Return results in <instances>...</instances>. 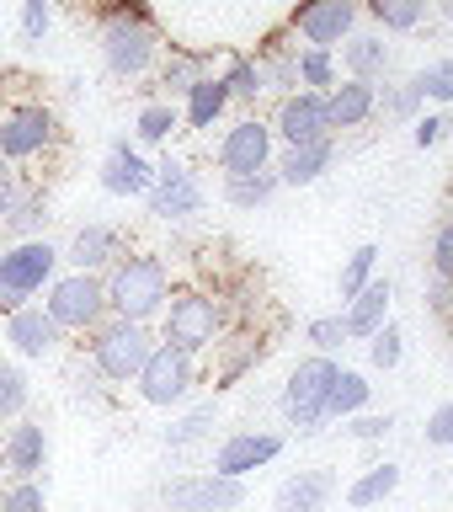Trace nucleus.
Segmentation results:
<instances>
[{"instance_id":"58836bf2","label":"nucleus","mask_w":453,"mask_h":512,"mask_svg":"<svg viewBox=\"0 0 453 512\" xmlns=\"http://www.w3.org/2000/svg\"><path fill=\"white\" fill-rule=\"evenodd\" d=\"M203 64L208 59H166V70H160V91H166V102H182V96L198 86V80L208 75Z\"/></svg>"},{"instance_id":"a211bd4d","label":"nucleus","mask_w":453,"mask_h":512,"mask_svg":"<svg viewBox=\"0 0 453 512\" xmlns=\"http://www.w3.org/2000/svg\"><path fill=\"white\" fill-rule=\"evenodd\" d=\"M0 459H6L11 480H38L48 470V432H43V422H27L22 416V422L6 432V443H0Z\"/></svg>"},{"instance_id":"4c0bfd02","label":"nucleus","mask_w":453,"mask_h":512,"mask_svg":"<svg viewBox=\"0 0 453 512\" xmlns=\"http://www.w3.org/2000/svg\"><path fill=\"white\" fill-rule=\"evenodd\" d=\"M262 75H267V91L294 96V91H299V64H294V48H267V54H262Z\"/></svg>"},{"instance_id":"1a4fd4ad","label":"nucleus","mask_w":453,"mask_h":512,"mask_svg":"<svg viewBox=\"0 0 453 512\" xmlns=\"http://www.w3.org/2000/svg\"><path fill=\"white\" fill-rule=\"evenodd\" d=\"M59 144V118L43 102H22L0 112V160L11 166H27V160L48 155Z\"/></svg>"},{"instance_id":"2eb2a0df","label":"nucleus","mask_w":453,"mask_h":512,"mask_svg":"<svg viewBox=\"0 0 453 512\" xmlns=\"http://www.w3.org/2000/svg\"><path fill=\"white\" fill-rule=\"evenodd\" d=\"M278 454H283V432H262V427L230 432V438L214 448V475L246 480V475H256V470H267Z\"/></svg>"},{"instance_id":"393cba45","label":"nucleus","mask_w":453,"mask_h":512,"mask_svg":"<svg viewBox=\"0 0 453 512\" xmlns=\"http://www.w3.org/2000/svg\"><path fill=\"white\" fill-rule=\"evenodd\" d=\"M219 427V400H192L187 411H176L166 427H160V443L171 448V454H182V448H198L203 438H214Z\"/></svg>"},{"instance_id":"f3484780","label":"nucleus","mask_w":453,"mask_h":512,"mask_svg":"<svg viewBox=\"0 0 453 512\" xmlns=\"http://www.w3.org/2000/svg\"><path fill=\"white\" fill-rule=\"evenodd\" d=\"M123 230L118 224H80L70 251H64V262H70V272H112L123 262Z\"/></svg>"},{"instance_id":"f03ea898","label":"nucleus","mask_w":453,"mask_h":512,"mask_svg":"<svg viewBox=\"0 0 453 512\" xmlns=\"http://www.w3.org/2000/svg\"><path fill=\"white\" fill-rule=\"evenodd\" d=\"M64 251L48 246V240H11L0 251V315H16L32 294H48V283L59 278Z\"/></svg>"},{"instance_id":"5701e85b","label":"nucleus","mask_w":453,"mask_h":512,"mask_svg":"<svg viewBox=\"0 0 453 512\" xmlns=\"http://www.w3.org/2000/svg\"><path fill=\"white\" fill-rule=\"evenodd\" d=\"M390 299H395V283H390V278H374L358 299H347L342 320H347V336H352V342H368V336H374L384 320H390Z\"/></svg>"},{"instance_id":"8fccbe9b","label":"nucleus","mask_w":453,"mask_h":512,"mask_svg":"<svg viewBox=\"0 0 453 512\" xmlns=\"http://www.w3.org/2000/svg\"><path fill=\"white\" fill-rule=\"evenodd\" d=\"M16 192H22V182H16V166H11V160H0V219L11 214Z\"/></svg>"},{"instance_id":"c03bdc74","label":"nucleus","mask_w":453,"mask_h":512,"mask_svg":"<svg viewBox=\"0 0 453 512\" xmlns=\"http://www.w3.org/2000/svg\"><path fill=\"white\" fill-rule=\"evenodd\" d=\"M416 86H422V96H427V102H453V54L448 59H432L427 64V70L422 75H416Z\"/></svg>"},{"instance_id":"6e6552de","label":"nucleus","mask_w":453,"mask_h":512,"mask_svg":"<svg viewBox=\"0 0 453 512\" xmlns=\"http://www.w3.org/2000/svg\"><path fill=\"white\" fill-rule=\"evenodd\" d=\"M134 390H139L144 406H160V411L187 406L192 390H198V358L182 347H171V342H155V352L144 358L139 379H134Z\"/></svg>"},{"instance_id":"a878e982","label":"nucleus","mask_w":453,"mask_h":512,"mask_svg":"<svg viewBox=\"0 0 453 512\" xmlns=\"http://www.w3.org/2000/svg\"><path fill=\"white\" fill-rule=\"evenodd\" d=\"M342 70L352 80H384V70H390V43L379 38V32H352V38L342 43Z\"/></svg>"},{"instance_id":"4be33fe9","label":"nucleus","mask_w":453,"mask_h":512,"mask_svg":"<svg viewBox=\"0 0 453 512\" xmlns=\"http://www.w3.org/2000/svg\"><path fill=\"white\" fill-rule=\"evenodd\" d=\"M336 496V475L331 470H294L272 496L278 512H326V502Z\"/></svg>"},{"instance_id":"dca6fc26","label":"nucleus","mask_w":453,"mask_h":512,"mask_svg":"<svg viewBox=\"0 0 453 512\" xmlns=\"http://www.w3.org/2000/svg\"><path fill=\"white\" fill-rule=\"evenodd\" d=\"M155 182V166L139 155V144H128L123 134L112 139V150L102 160V192H112V198H144Z\"/></svg>"},{"instance_id":"c85d7f7f","label":"nucleus","mask_w":453,"mask_h":512,"mask_svg":"<svg viewBox=\"0 0 453 512\" xmlns=\"http://www.w3.org/2000/svg\"><path fill=\"white\" fill-rule=\"evenodd\" d=\"M224 86H230V102L235 107H256L267 96V75H262V59H246V54H235L230 64H224Z\"/></svg>"},{"instance_id":"2f4dec72","label":"nucleus","mask_w":453,"mask_h":512,"mask_svg":"<svg viewBox=\"0 0 453 512\" xmlns=\"http://www.w3.org/2000/svg\"><path fill=\"white\" fill-rule=\"evenodd\" d=\"M176 128H182V107L176 102H144L139 118H134V139L155 150V144H171Z\"/></svg>"},{"instance_id":"39448f33","label":"nucleus","mask_w":453,"mask_h":512,"mask_svg":"<svg viewBox=\"0 0 453 512\" xmlns=\"http://www.w3.org/2000/svg\"><path fill=\"white\" fill-rule=\"evenodd\" d=\"M155 59H160V32H155L150 16L123 6V11H112L102 22V64H107V75L139 80V75L155 70Z\"/></svg>"},{"instance_id":"9d476101","label":"nucleus","mask_w":453,"mask_h":512,"mask_svg":"<svg viewBox=\"0 0 453 512\" xmlns=\"http://www.w3.org/2000/svg\"><path fill=\"white\" fill-rule=\"evenodd\" d=\"M246 502V480H230V475H176L160 486V507L166 512H235Z\"/></svg>"},{"instance_id":"423d86ee","label":"nucleus","mask_w":453,"mask_h":512,"mask_svg":"<svg viewBox=\"0 0 453 512\" xmlns=\"http://www.w3.org/2000/svg\"><path fill=\"white\" fill-rule=\"evenodd\" d=\"M219 336H224L219 299L203 294V288H171V304H166V315H160V342H171V347H182L198 358V352L219 347Z\"/></svg>"},{"instance_id":"bb28decb","label":"nucleus","mask_w":453,"mask_h":512,"mask_svg":"<svg viewBox=\"0 0 453 512\" xmlns=\"http://www.w3.org/2000/svg\"><path fill=\"white\" fill-rule=\"evenodd\" d=\"M48 192L43 187H22L16 192V203H11V214L0 219V230H6L11 240H38L43 230H48Z\"/></svg>"},{"instance_id":"603ef678","label":"nucleus","mask_w":453,"mask_h":512,"mask_svg":"<svg viewBox=\"0 0 453 512\" xmlns=\"http://www.w3.org/2000/svg\"><path fill=\"white\" fill-rule=\"evenodd\" d=\"M443 16H448V22H453V0H443Z\"/></svg>"},{"instance_id":"c756f323","label":"nucleus","mask_w":453,"mask_h":512,"mask_svg":"<svg viewBox=\"0 0 453 512\" xmlns=\"http://www.w3.org/2000/svg\"><path fill=\"white\" fill-rule=\"evenodd\" d=\"M368 400H374V384L363 374H352V368H342L331 384V400H326V422H347V416L368 411Z\"/></svg>"},{"instance_id":"a18cd8bd","label":"nucleus","mask_w":453,"mask_h":512,"mask_svg":"<svg viewBox=\"0 0 453 512\" xmlns=\"http://www.w3.org/2000/svg\"><path fill=\"white\" fill-rule=\"evenodd\" d=\"M427 267H432V278L453 283V219H443L438 230H432V246H427Z\"/></svg>"},{"instance_id":"79ce46f5","label":"nucleus","mask_w":453,"mask_h":512,"mask_svg":"<svg viewBox=\"0 0 453 512\" xmlns=\"http://www.w3.org/2000/svg\"><path fill=\"white\" fill-rule=\"evenodd\" d=\"M27 411V374L11 363H0V422H11V416Z\"/></svg>"},{"instance_id":"de8ad7c7","label":"nucleus","mask_w":453,"mask_h":512,"mask_svg":"<svg viewBox=\"0 0 453 512\" xmlns=\"http://www.w3.org/2000/svg\"><path fill=\"white\" fill-rule=\"evenodd\" d=\"M427 443L432 448H453V400H443V406L427 416Z\"/></svg>"},{"instance_id":"e433bc0d","label":"nucleus","mask_w":453,"mask_h":512,"mask_svg":"<svg viewBox=\"0 0 453 512\" xmlns=\"http://www.w3.org/2000/svg\"><path fill=\"white\" fill-rule=\"evenodd\" d=\"M400 358H406V331H400L395 320H384V326L368 336V363L390 374V368H400Z\"/></svg>"},{"instance_id":"6ab92c4d","label":"nucleus","mask_w":453,"mask_h":512,"mask_svg":"<svg viewBox=\"0 0 453 512\" xmlns=\"http://www.w3.org/2000/svg\"><path fill=\"white\" fill-rule=\"evenodd\" d=\"M336 166V139H315V144H283V155L272 160L283 187H315L320 176Z\"/></svg>"},{"instance_id":"b1692460","label":"nucleus","mask_w":453,"mask_h":512,"mask_svg":"<svg viewBox=\"0 0 453 512\" xmlns=\"http://www.w3.org/2000/svg\"><path fill=\"white\" fill-rule=\"evenodd\" d=\"M230 107H235V102H230V86H224V75H203L198 86L182 96V123L192 128V134H208V128H214Z\"/></svg>"},{"instance_id":"473e14b6","label":"nucleus","mask_w":453,"mask_h":512,"mask_svg":"<svg viewBox=\"0 0 453 512\" xmlns=\"http://www.w3.org/2000/svg\"><path fill=\"white\" fill-rule=\"evenodd\" d=\"M294 64H299V91H331L342 80L331 48H294Z\"/></svg>"},{"instance_id":"cd10ccee","label":"nucleus","mask_w":453,"mask_h":512,"mask_svg":"<svg viewBox=\"0 0 453 512\" xmlns=\"http://www.w3.org/2000/svg\"><path fill=\"white\" fill-rule=\"evenodd\" d=\"M395 491H400V464L395 459L368 464V470L347 486V507H379V502H390Z\"/></svg>"},{"instance_id":"9b49d317","label":"nucleus","mask_w":453,"mask_h":512,"mask_svg":"<svg viewBox=\"0 0 453 512\" xmlns=\"http://www.w3.org/2000/svg\"><path fill=\"white\" fill-rule=\"evenodd\" d=\"M358 16H363V0H299L288 27L304 38V48H342L352 32H358Z\"/></svg>"},{"instance_id":"ddd939ff","label":"nucleus","mask_w":453,"mask_h":512,"mask_svg":"<svg viewBox=\"0 0 453 512\" xmlns=\"http://www.w3.org/2000/svg\"><path fill=\"white\" fill-rule=\"evenodd\" d=\"M272 144H278V134H272V123L267 118H240V123H230L219 134V144H214V160H219V171L224 176H246V171H267L272 160Z\"/></svg>"},{"instance_id":"ea45409f","label":"nucleus","mask_w":453,"mask_h":512,"mask_svg":"<svg viewBox=\"0 0 453 512\" xmlns=\"http://www.w3.org/2000/svg\"><path fill=\"white\" fill-rule=\"evenodd\" d=\"M304 342H310L315 352H326V358H336L352 336H347V320L342 315H315L310 326H304Z\"/></svg>"},{"instance_id":"3c124183","label":"nucleus","mask_w":453,"mask_h":512,"mask_svg":"<svg viewBox=\"0 0 453 512\" xmlns=\"http://www.w3.org/2000/svg\"><path fill=\"white\" fill-rule=\"evenodd\" d=\"M75 395H80V400H102V374H96V368L75 374Z\"/></svg>"},{"instance_id":"37998d69","label":"nucleus","mask_w":453,"mask_h":512,"mask_svg":"<svg viewBox=\"0 0 453 512\" xmlns=\"http://www.w3.org/2000/svg\"><path fill=\"white\" fill-rule=\"evenodd\" d=\"M400 416L395 411H358V416H347V438H358V443H379V438H390Z\"/></svg>"},{"instance_id":"49530a36","label":"nucleus","mask_w":453,"mask_h":512,"mask_svg":"<svg viewBox=\"0 0 453 512\" xmlns=\"http://www.w3.org/2000/svg\"><path fill=\"white\" fill-rule=\"evenodd\" d=\"M48 22H54V11H48V0H22V38H27V43H43Z\"/></svg>"},{"instance_id":"7c9ffc66","label":"nucleus","mask_w":453,"mask_h":512,"mask_svg":"<svg viewBox=\"0 0 453 512\" xmlns=\"http://www.w3.org/2000/svg\"><path fill=\"white\" fill-rule=\"evenodd\" d=\"M278 171H246V176H224V203L230 208H262L272 203V192H278Z\"/></svg>"},{"instance_id":"412c9836","label":"nucleus","mask_w":453,"mask_h":512,"mask_svg":"<svg viewBox=\"0 0 453 512\" xmlns=\"http://www.w3.org/2000/svg\"><path fill=\"white\" fill-rule=\"evenodd\" d=\"M326 112H331V128H336V134H342V128H363V123L379 112V86H374V80L342 75V80L326 91Z\"/></svg>"},{"instance_id":"7ed1b4c3","label":"nucleus","mask_w":453,"mask_h":512,"mask_svg":"<svg viewBox=\"0 0 453 512\" xmlns=\"http://www.w3.org/2000/svg\"><path fill=\"white\" fill-rule=\"evenodd\" d=\"M160 336L139 320H123V315H107L102 326L91 331V368L102 374L107 384H134L144 358L155 352Z\"/></svg>"},{"instance_id":"4468645a","label":"nucleus","mask_w":453,"mask_h":512,"mask_svg":"<svg viewBox=\"0 0 453 512\" xmlns=\"http://www.w3.org/2000/svg\"><path fill=\"white\" fill-rule=\"evenodd\" d=\"M272 134L283 144H315V139H336L331 112H326V91H294L283 96L272 112Z\"/></svg>"},{"instance_id":"f8f14e48","label":"nucleus","mask_w":453,"mask_h":512,"mask_svg":"<svg viewBox=\"0 0 453 512\" xmlns=\"http://www.w3.org/2000/svg\"><path fill=\"white\" fill-rule=\"evenodd\" d=\"M144 208L160 219V224H182V219H192V214H203V182L192 176V166L187 160H160L155 166V182H150V192H144Z\"/></svg>"},{"instance_id":"0eeeda50","label":"nucleus","mask_w":453,"mask_h":512,"mask_svg":"<svg viewBox=\"0 0 453 512\" xmlns=\"http://www.w3.org/2000/svg\"><path fill=\"white\" fill-rule=\"evenodd\" d=\"M43 310H48V320H54L59 331L86 336V331H96L112 315L107 310V278L102 272H59V278L48 283Z\"/></svg>"},{"instance_id":"c9c22d12","label":"nucleus","mask_w":453,"mask_h":512,"mask_svg":"<svg viewBox=\"0 0 453 512\" xmlns=\"http://www.w3.org/2000/svg\"><path fill=\"white\" fill-rule=\"evenodd\" d=\"M422 102H427V96H422V86H416V75L406 80V86H384L379 91V112H384V118H395V123H416V118H422Z\"/></svg>"},{"instance_id":"20e7f679","label":"nucleus","mask_w":453,"mask_h":512,"mask_svg":"<svg viewBox=\"0 0 453 512\" xmlns=\"http://www.w3.org/2000/svg\"><path fill=\"white\" fill-rule=\"evenodd\" d=\"M336 374H342V363L326 358V352H310V358H299V363H294V374H288L278 406H283L288 427H294L299 438H310V432L326 427V400H331Z\"/></svg>"},{"instance_id":"72a5a7b5","label":"nucleus","mask_w":453,"mask_h":512,"mask_svg":"<svg viewBox=\"0 0 453 512\" xmlns=\"http://www.w3.org/2000/svg\"><path fill=\"white\" fill-rule=\"evenodd\" d=\"M374 267H379V246H374V240H363V246L342 262V278H336V288H342V304H347V299H358L363 288L379 278Z\"/></svg>"},{"instance_id":"f257e3e1","label":"nucleus","mask_w":453,"mask_h":512,"mask_svg":"<svg viewBox=\"0 0 453 512\" xmlns=\"http://www.w3.org/2000/svg\"><path fill=\"white\" fill-rule=\"evenodd\" d=\"M107 278V310L123 315V320H139V326H150V320L166 315L171 304V272H166V256H123Z\"/></svg>"},{"instance_id":"f704fd0d","label":"nucleus","mask_w":453,"mask_h":512,"mask_svg":"<svg viewBox=\"0 0 453 512\" xmlns=\"http://www.w3.org/2000/svg\"><path fill=\"white\" fill-rule=\"evenodd\" d=\"M363 11L374 16L384 32H411V27H422L427 0H363Z\"/></svg>"},{"instance_id":"aec40b11","label":"nucleus","mask_w":453,"mask_h":512,"mask_svg":"<svg viewBox=\"0 0 453 512\" xmlns=\"http://www.w3.org/2000/svg\"><path fill=\"white\" fill-rule=\"evenodd\" d=\"M6 342L22 352V358H48V352L64 342V331L48 320L43 304H22L16 315H6Z\"/></svg>"},{"instance_id":"09e8293b","label":"nucleus","mask_w":453,"mask_h":512,"mask_svg":"<svg viewBox=\"0 0 453 512\" xmlns=\"http://www.w3.org/2000/svg\"><path fill=\"white\" fill-rule=\"evenodd\" d=\"M443 134H448V118H443V112H427V118H416V128H411L416 150H432Z\"/></svg>"},{"instance_id":"a19ab883","label":"nucleus","mask_w":453,"mask_h":512,"mask_svg":"<svg viewBox=\"0 0 453 512\" xmlns=\"http://www.w3.org/2000/svg\"><path fill=\"white\" fill-rule=\"evenodd\" d=\"M0 512H48V486L43 480H11L0 491Z\"/></svg>"}]
</instances>
